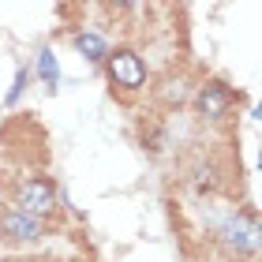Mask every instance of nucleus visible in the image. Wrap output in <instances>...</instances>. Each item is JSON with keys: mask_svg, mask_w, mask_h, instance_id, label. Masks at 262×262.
Instances as JSON below:
<instances>
[{"mask_svg": "<svg viewBox=\"0 0 262 262\" xmlns=\"http://www.w3.org/2000/svg\"><path fill=\"white\" fill-rule=\"evenodd\" d=\"M27 82H30V68H15V79H11V90L4 94V105H8V109H11V105H19L23 90H27Z\"/></svg>", "mask_w": 262, "mask_h": 262, "instance_id": "6e6552de", "label": "nucleus"}, {"mask_svg": "<svg viewBox=\"0 0 262 262\" xmlns=\"http://www.w3.org/2000/svg\"><path fill=\"white\" fill-rule=\"evenodd\" d=\"M105 79H109L113 94H120V98H135V94H142V86H146V60H142V53L135 49V45H116V49H109V56H105Z\"/></svg>", "mask_w": 262, "mask_h": 262, "instance_id": "f03ea898", "label": "nucleus"}, {"mask_svg": "<svg viewBox=\"0 0 262 262\" xmlns=\"http://www.w3.org/2000/svg\"><path fill=\"white\" fill-rule=\"evenodd\" d=\"M236 105H240V94H236L225 79H206L195 90V98H191V109L202 116V120H225Z\"/></svg>", "mask_w": 262, "mask_h": 262, "instance_id": "39448f33", "label": "nucleus"}, {"mask_svg": "<svg viewBox=\"0 0 262 262\" xmlns=\"http://www.w3.org/2000/svg\"><path fill=\"white\" fill-rule=\"evenodd\" d=\"M34 68H38V79H41V86L49 90V94L60 90V60H56V49H53V45H41V49H38Z\"/></svg>", "mask_w": 262, "mask_h": 262, "instance_id": "0eeeda50", "label": "nucleus"}, {"mask_svg": "<svg viewBox=\"0 0 262 262\" xmlns=\"http://www.w3.org/2000/svg\"><path fill=\"white\" fill-rule=\"evenodd\" d=\"M217 240H221V247H225L232 258H251L255 247H258L255 213H251V210H236V213H229V217H225V225L217 229Z\"/></svg>", "mask_w": 262, "mask_h": 262, "instance_id": "20e7f679", "label": "nucleus"}, {"mask_svg": "<svg viewBox=\"0 0 262 262\" xmlns=\"http://www.w3.org/2000/svg\"><path fill=\"white\" fill-rule=\"evenodd\" d=\"M8 195H11L8 206H15V210H23V213H30V217L53 221L56 213H60V187H56L53 176L27 172V176H19V180H11Z\"/></svg>", "mask_w": 262, "mask_h": 262, "instance_id": "f257e3e1", "label": "nucleus"}, {"mask_svg": "<svg viewBox=\"0 0 262 262\" xmlns=\"http://www.w3.org/2000/svg\"><path fill=\"white\" fill-rule=\"evenodd\" d=\"M8 262H60V258H53V255H11Z\"/></svg>", "mask_w": 262, "mask_h": 262, "instance_id": "1a4fd4ad", "label": "nucleus"}, {"mask_svg": "<svg viewBox=\"0 0 262 262\" xmlns=\"http://www.w3.org/2000/svg\"><path fill=\"white\" fill-rule=\"evenodd\" d=\"M53 236V221H41V217H30L15 206H0V244L8 251H30V247L45 244Z\"/></svg>", "mask_w": 262, "mask_h": 262, "instance_id": "7ed1b4c3", "label": "nucleus"}, {"mask_svg": "<svg viewBox=\"0 0 262 262\" xmlns=\"http://www.w3.org/2000/svg\"><path fill=\"white\" fill-rule=\"evenodd\" d=\"M71 49H75L86 64L101 68L113 45H109V38H105L101 30H94V27H79V30H71Z\"/></svg>", "mask_w": 262, "mask_h": 262, "instance_id": "423d86ee", "label": "nucleus"}]
</instances>
